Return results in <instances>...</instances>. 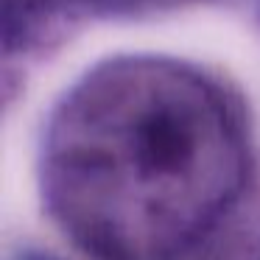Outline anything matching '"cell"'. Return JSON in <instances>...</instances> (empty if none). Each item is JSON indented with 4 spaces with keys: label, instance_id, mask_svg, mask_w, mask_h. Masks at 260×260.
<instances>
[{
    "label": "cell",
    "instance_id": "cell-1",
    "mask_svg": "<svg viewBox=\"0 0 260 260\" xmlns=\"http://www.w3.org/2000/svg\"><path fill=\"white\" fill-rule=\"evenodd\" d=\"M243 179L246 135L232 104L165 56L95 68L45 132V202L98 260H176L221 221Z\"/></svg>",
    "mask_w": 260,
    "mask_h": 260
}]
</instances>
